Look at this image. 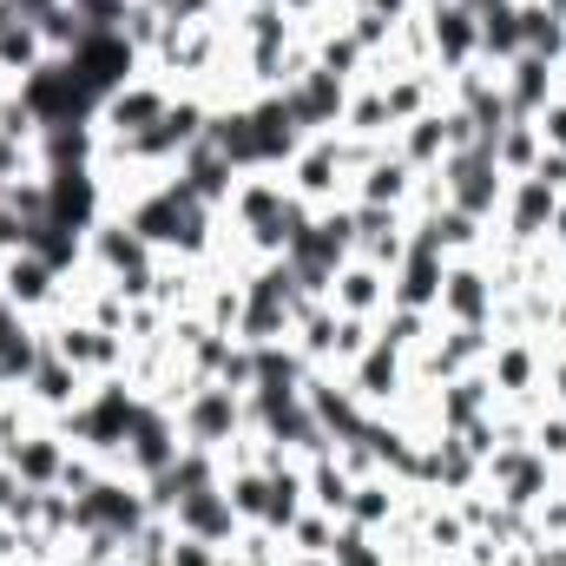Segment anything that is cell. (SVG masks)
I'll list each match as a JSON object with an SVG mask.
<instances>
[{"mask_svg": "<svg viewBox=\"0 0 566 566\" xmlns=\"http://www.w3.org/2000/svg\"><path fill=\"white\" fill-rule=\"evenodd\" d=\"M145 396L126 382V376H99L66 416H53V434L73 448V454H93V461H106L113 468V454L126 448V434H133V422H139Z\"/></svg>", "mask_w": 566, "mask_h": 566, "instance_id": "cell-1", "label": "cell"}, {"mask_svg": "<svg viewBox=\"0 0 566 566\" xmlns=\"http://www.w3.org/2000/svg\"><path fill=\"white\" fill-rule=\"evenodd\" d=\"M145 521H151L145 488L133 481V474H119V468H106L86 494H73V541H86V534H113V541L126 547Z\"/></svg>", "mask_w": 566, "mask_h": 566, "instance_id": "cell-2", "label": "cell"}, {"mask_svg": "<svg viewBox=\"0 0 566 566\" xmlns=\"http://www.w3.org/2000/svg\"><path fill=\"white\" fill-rule=\"evenodd\" d=\"M481 488L501 501V507H521V514H534L554 488H560V468L547 461V454H534L527 441H501L488 461H481Z\"/></svg>", "mask_w": 566, "mask_h": 566, "instance_id": "cell-3", "label": "cell"}, {"mask_svg": "<svg viewBox=\"0 0 566 566\" xmlns=\"http://www.w3.org/2000/svg\"><path fill=\"white\" fill-rule=\"evenodd\" d=\"M171 416H178L185 448H211V454H231V441L251 434V428H244V396L224 389V382H191Z\"/></svg>", "mask_w": 566, "mask_h": 566, "instance_id": "cell-4", "label": "cell"}, {"mask_svg": "<svg viewBox=\"0 0 566 566\" xmlns=\"http://www.w3.org/2000/svg\"><path fill=\"white\" fill-rule=\"evenodd\" d=\"M40 336H46V349L66 356L86 382H99V376H126L133 343L113 336V329H99V323H86V316H40Z\"/></svg>", "mask_w": 566, "mask_h": 566, "instance_id": "cell-5", "label": "cell"}, {"mask_svg": "<svg viewBox=\"0 0 566 566\" xmlns=\"http://www.w3.org/2000/svg\"><path fill=\"white\" fill-rule=\"evenodd\" d=\"M441 191H448V205L454 211H468V218H481V224H494V211H501V191H507V171L494 165V145H468V151H448L441 158Z\"/></svg>", "mask_w": 566, "mask_h": 566, "instance_id": "cell-6", "label": "cell"}, {"mask_svg": "<svg viewBox=\"0 0 566 566\" xmlns=\"http://www.w3.org/2000/svg\"><path fill=\"white\" fill-rule=\"evenodd\" d=\"M0 303L20 310V316H73L66 310V271L46 264L40 251H7L0 258Z\"/></svg>", "mask_w": 566, "mask_h": 566, "instance_id": "cell-7", "label": "cell"}, {"mask_svg": "<svg viewBox=\"0 0 566 566\" xmlns=\"http://www.w3.org/2000/svg\"><path fill=\"white\" fill-rule=\"evenodd\" d=\"M554 349L541 343V336H501L494 349H488V382H494V396L501 402H541V389L554 382Z\"/></svg>", "mask_w": 566, "mask_h": 566, "instance_id": "cell-8", "label": "cell"}, {"mask_svg": "<svg viewBox=\"0 0 566 566\" xmlns=\"http://www.w3.org/2000/svg\"><path fill=\"white\" fill-rule=\"evenodd\" d=\"M171 93H178V86H171L165 73H151V66H145L139 80H126V86H119V93H113V99L99 106V119H93V133H99V139H119V145L145 139V133H151V126L165 119V106H171Z\"/></svg>", "mask_w": 566, "mask_h": 566, "instance_id": "cell-9", "label": "cell"}, {"mask_svg": "<svg viewBox=\"0 0 566 566\" xmlns=\"http://www.w3.org/2000/svg\"><path fill=\"white\" fill-rule=\"evenodd\" d=\"M66 66H73V80H80V93L93 99V113H99L126 80L145 73V60L126 46V33H86V40L66 53Z\"/></svg>", "mask_w": 566, "mask_h": 566, "instance_id": "cell-10", "label": "cell"}, {"mask_svg": "<svg viewBox=\"0 0 566 566\" xmlns=\"http://www.w3.org/2000/svg\"><path fill=\"white\" fill-rule=\"evenodd\" d=\"M554 218H560V191H547L541 178H507L501 211H494V238L514 251H534L554 238Z\"/></svg>", "mask_w": 566, "mask_h": 566, "instance_id": "cell-11", "label": "cell"}, {"mask_svg": "<svg viewBox=\"0 0 566 566\" xmlns=\"http://www.w3.org/2000/svg\"><path fill=\"white\" fill-rule=\"evenodd\" d=\"M178 454H185L178 416H171L165 402H151V396H145L139 422H133V434H126V448L113 454V468H119V474H133V481H151V474H165Z\"/></svg>", "mask_w": 566, "mask_h": 566, "instance_id": "cell-12", "label": "cell"}, {"mask_svg": "<svg viewBox=\"0 0 566 566\" xmlns=\"http://www.w3.org/2000/svg\"><path fill=\"white\" fill-rule=\"evenodd\" d=\"M20 99H27V113L40 119V133H46V126H93V119H99L66 60H46L40 73H27V80H20Z\"/></svg>", "mask_w": 566, "mask_h": 566, "instance_id": "cell-13", "label": "cell"}, {"mask_svg": "<svg viewBox=\"0 0 566 566\" xmlns=\"http://www.w3.org/2000/svg\"><path fill=\"white\" fill-rule=\"evenodd\" d=\"M283 106H290V119H296V133L303 139H316V133H343V106H349V80H336V73H323L316 60L283 86Z\"/></svg>", "mask_w": 566, "mask_h": 566, "instance_id": "cell-14", "label": "cell"}, {"mask_svg": "<svg viewBox=\"0 0 566 566\" xmlns=\"http://www.w3.org/2000/svg\"><path fill=\"white\" fill-rule=\"evenodd\" d=\"M283 178H290V191L303 198V205H349V171H343V151H336V133H316V139H303V151L283 165Z\"/></svg>", "mask_w": 566, "mask_h": 566, "instance_id": "cell-15", "label": "cell"}, {"mask_svg": "<svg viewBox=\"0 0 566 566\" xmlns=\"http://www.w3.org/2000/svg\"><path fill=\"white\" fill-rule=\"evenodd\" d=\"M422 33H428V60L441 73H468L481 66V27L461 0H422Z\"/></svg>", "mask_w": 566, "mask_h": 566, "instance_id": "cell-16", "label": "cell"}, {"mask_svg": "<svg viewBox=\"0 0 566 566\" xmlns=\"http://www.w3.org/2000/svg\"><path fill=\"white\" fill-rule=\"evenodd\" d=\"M494 303H501V290H494L488 258H448V277H441L434 323H481V329H488Z\"/></svg>", "mask_w": 566, "mask_h": 566, "instance_id": "cell-17", "label": "cell"}, {"mask_svg": "<svg viewBox=\"0 0 566 566\" xmlns=\"http://www.w3.org/2000/svg\"><path fill=\"white\" fill-rule=\"evenodd\" d=\"M283 205H290V178H283V171H244L238 191H231V205H224L218 218H224V231H238V238L251 244L258 231L277 224Z\"/></svg>", "mask_w": 566, "mask_h": 566, "instance_id": "cell-18", "label": "cell"}, {"mask_svg": "<svg viewBox=\"0 0 566 566\" xmlns=\"http://www.w3.org/2000/svg\"><path fill=\"white\" fill-rule=\"evenodd\" d=\"M343 382H349L369 409H396V402L416 389V382H409V356H402V349H389L382 336H376V343H369L349 369H343Z\"/></svg>", "mask_w": 566, "mask_h": 566, "instance_id": "cell-19", "label": "cell"}, {"mask_svg": "<svg viewBox=\"0 0 566 566\" xmlns=\"http://www.w3.org/2000/svg\"><path fill=\"white\" fill-rule=\"evenodd\" d=\"M171 527H178V534H191V541H205V547H218V554H231V547H238V534H244V521H238V507H231L224 481H218V488H205V494H185V501L171 507Z\"/></svg>", "mask_w": 566, "mask_h": 566, "instance_id": "cell-20", "label": "cell"}, {"mask_svg": "<svg viewBox=\"0 0 566 566\" xmlns=\"http://www.w3.org/2000/svg\"><path fill=\"white\" fill-rule=\"evenodd\" d=\"M349 224H356V258L376 264V271H396L402 251H409V211L396 205H349Z\"/></svg>", "mask_w": 566, "mask_h": 566, "instance_id": "cell-21", "label": "cell"}, {"mask_svg": "<svg viewBox=\"0 0 566 566\" xmlns=\"http://www.w3.org/2000/svg\"><path fill=\"white\" fill-rule=\"evenodd\" d=\"M441 277H448V258L409 238L402 264L389 271V303H396V310H428V316H434V303H441Z\"/></svg>", "mask_w": 566, "mask_h": 566, "instance_id": "cell-22", "label": "cell"}, {"mask_svg": "<svg viewBox=\"0 0 566 566\" xmlns=\"http://www.w3.org/2000/svg\"><path fill=\"white\" fill-rule=\"evenodd\" d=\"M428 409H434V428H468L481 422V416H494L501 409V396H494V382H488V369H461L454 382H441L434 396H428Z\"/></svg>", "mask_w": 566, "mask_h": 566, "instance_id": "cell-23", "label": "cell"}, {"mask_svg": "<svg viewBox=\"0 0 566 566\" xmlns=\"http://www.w3.org/2000/svg\"><path fill=\"white\" fill-rule=\"evenodd\" d=\"M0 461H7V468H13V474L27 481V488H60V474H66L73 448H66V441L53 434V422H40L33 434H20V441H13V448L0 454Z\"/></svg>", "mask_w": 566, "mask_h": 566, "instance_id": "cell-24", "label": "cell"}, {"mask_svg": "<svg viewBox=\"0 0 566 566\" xmlns=\"http://www.w3.org/2000/svg\"><path fill=\"white\" fill-rule=\"evenodd\" d=\"M416 178H422V171H416L409 158H396V145H382V158L349 178V205H396V211H409Z\"/></svg>", "mask_w": 566, "mask_h": 566, "instance_id": "cell-25", "label": "cell"}, {"mask_svg": "<svg viewBox=\"0 0 566 566\" xmlns=\"http://www.w3.org/2000/svg\"><path fill=\"white\" fill-rule=\"evenodd\" d=\"M178 178H185V191H191L198 205H211V211H224L244 171H238V165H231V158H224L218 145H205V139H198L191 151H185V158H178Z\"/></svg>", "mask_w": 566, "mask_h": 566, "instance_id": "cell-26", "label": "cell"}, {"mask_svg": "<svg viewBox=\"0 0 566 566\" xmlns=\"http://www.w3.org/2000/svg\"><path fill=\"white\" fill-rule=\"evenodd\" d=\"M336 316H382L389 310V271H376V264H363V258H349L343 271H336V283H329V296H323Z\"/></svg>", "mask_w": 566, "mask_h": 566, "instance_id": "cell-27", "label": "cell"}, {"mask_svg": "<svg viewBox=\"0 0 566 566\" xmlns=\"http://www.w3.org/2000/svg\"><path fill=\"white\" fill-rule=\"evenodd\" d=\"M554 60H541V53H514L507 66H501V93H507V113L514 119H534L547 99H554Z\"/></svg>", "mask_w": 566, "mask_h": 566, "instance_id": "cell-28", "label": "cell"}, {"mask_svg": "<svg viewBox=\"0 0 566 566\" xmlns=\"http://www.w3.org/2000/svg\"><path fill=\"white\" fill-rule=\"evenodd\" d=\"M86 389H93V382H86V376L66 363V356H53V349H46V356H40V369L27 376V389H20V396H27V402H33V409L53 422V416H66V409H73Z\"/></svg>", "mask_w": 566, "mask_h": 566, "instance_id": "cell-29", "label": "cell"}, {"mask_svg": "<svg viewBox=\"0 0 566 566\" xmlns=\"http://www.w3.org/2000/svg\"><path fill=\"white\" fill-rule=\"evenodd\" d=\"M396 514H402V488H396L389 474H363V481L349 488V507H343L349 527H363V534H389Z\"/></svg>", "mask_w": 566, "mask_h": 566, "instance_id": "cell-30", "label": "cell"}, {"mask_svg": "<svg viewBox=\"0 0 566 566\" xmlns=\"http://www.w3.org/2000/svg\"><path fill=\"white\" fill-rule=\"evenodd\" d=\"M349 488H356V474L336 461V448H323V454H310V461H303V494H310V507H316V514H336V521H343Z\"/></svg>", "mask_w": 566, "mask_h": 566, "instance_id": "cell-31", "label": "cell"}, {"mask_svg": "<svg viewBox=\"0 0 566 566\" xmlns=\"http://www.w3.org/2000/svg\"><path fill=\"white\" fill-rule=\"evenodd\" d=\"M396 158H409L416 171H441V158H448V126H441V106L422 113V119H409V126H396Z\"/></svg>", "mask_w": 566, "mask_h": 566, "instance_id": "cell-32", "label": "cell"}, {"mask_svg": "<svg viewBox=\"0 0 566 566\" xmlns=\"http://www.w3.org/2000/svg\"><path fill=\"white\" fill-rule=\"evenodd\" d=\"M343 133L349 139H396V119H389V99L376 80H356L349 86V106H343Z\"/></svg>", "mask_w": 566, "mask_h": 566, "instance_id": "cell-33", "label": "cell"}, {"mask_svg": "<svg viewBox=\"0 0 566 566\" xmlns=\"http://www.w3.org/2000/svg\"><path fill=\"white\" fill-rule=\"evenodd\" d=\"M46 60H53V53H46V40H40V27H33V20H20V27H7V33H0V73H7L13 86H20L27 73H40Z\"/></svg>", "mask_w": 566, "mask_h": 566, "instance_id": "cell-34", "label": "cell"}, {"mask_svg": "<svg viewBox=\"0 0 566 566\" xmlns=\"http://www.w3.org/2000/svg\"><path fill=\"white\" fill-rule=\"evenodd\" d=\"M488 145H494V165H501L507 178H527L534 158H541V133H534V119H507Z\"/></svg>", "mask_w": 566, "mask_h": 566, "instance_id": "cell-35", "label": "cell"}, {"mask_svg": "<svg viewBox=\"0 0 566 566\" xmlns=\"http://www.w3.org/2000/svg\"><path fill=\"white\" fill-rule=\"evenodd\" d=\"M376 336H382L389 349L416 356V349H422L428 336H434V316H428V310H396V303H389V310L376 316Z\"/></svg>", "mask_w": 566, "mask_h": 566, "instance_id": "cell-36", "label": "cell"}, {"mask_svg": "<svg viewBox=\"0 0 566 566\" xmlns=\"http://www.w3.org/2000/svg\"><path fill=\"white\" fill-rule=\"evenodd\" d=\"M336 527H343L336 514L303 507V514H296V527L283 534V554H323V560H329V554H336Z\"/></svg>", "mask_w": 566, "mask_h": 566, "instance_id": "cell-37", "label": "cell"}, {"mask_svg": "<svg viewBox=\"0 0 566 566\" xmlns=\"http://www.w3.org/2000/svg\"><path fill=\"white\" fill-rule=\"evenodd\" d=\"M527 448H534V454H547L554 468H566V396L534 409V422H527Z\"/></svg>", "mask_w": 566, "mask_h": 566, "instance_id": "cell-38", "label": "cell"}, {"mask_svg": "<svg viewBox=\"0 0 566 566\" xmlns=\"http://www.w3.org/2000/svg\"><path fill=\"white\" fill-rule=\"evenodd\" d=\"M33 27H40V40H46V53H53V60H66V53H73V46L86 40V20H80V7H73V0L46 7V13H40Z\"/></svg>", "mask_w": 566, "mask_h": 566, "instance_id": "cell-39", "label": "cell"}, {"mask_svg": "<svg viewBox=\"0 0 566 566\" xmlns=\"http://www.w3.org/2000/svg\"><path fill=\"white\" fill-rule=\"evenodd\" d=\"M171 541H178V527H171L165 514H151L139 534L126 541V560L133 566H171Z\"/></svg>", "mask_w": 566, "mask_h": 566, "instance_id": "cell-40", "label": "cell"}, {"mask_svg": "<svg viewBox=\"0 0 566 566\" xmlns=\"http://www.w3.org/2000/svg\"><path fill=\"white\" fill-rule=\"evenodd\" d=\"M0 139L40 145V119L27 113V99H20V86H13V93H0Z\"/></svg>", "mask_w": 566, "mask_h": 566, "instance_id": "cell-41", "label": "cell"}, {"mask_svg": "<svg viewBox=\"0 0 566 566\" xmlns=\"http://www.w3.org/2000/svg\"><path fill=\"white\" fill-rule=\"evenodd\" d=\"M369 343H376V323L369 316H336V369H349Z\"/></svg>", "mask_w": 566, "mask_h": 566, "instance_id": "cell-42", "label": "cell"}, {"mask_svg": "<svg viewBox=\"0 0 566 566\" xmlns=\"http://www.w3.org/2000/svg\"><path fill=\"white\" fill-rule=\"evenodd\" d=\"M33 171H40V151H33V145L0 139V191H7L13 178H33Z\"/></svg>", "mask_w": 566, "mask_h": 566, "instance_id": "cell-43", "label": "cell"}, {"mask_svg": "<svg viewBox=\"0 0 566 566\" xmlns=\"http://www.w3.org/2000/svg\"><path fill=\"white\" fill-rule=\"evenodd\" d=\"M534 133H541V145H547V151H566V99H560V93L534 113Z\"/></svg>", "mask_w": 566, "mask_h": 566, "instance_id": "cell-44", "label": "cell"}, {"mask_svg": "<svg viewBox=\"0 0 566 566\" xmlns=\"http://www.w3.org/2000/svg\"><path fill=\"white\" fill-rule=\"evenodd\" d=\"M349 7H363V13H376L382 27H402V20H416V13H422V0H349Z\"/></svg>", "mask_w": 566, "mask_h": 566, "instance_id": "cell-45", "label": "cell"}, {"mask_svg": "<svg viewBox=\"0 0 566 566\" xmlns=\"http://www.w3.org/2000/svg\"><path fill=\"white\" fill-rule=\"evenodd\" d=\"M527 178H541L547 191H560V198H566V151H547V145H541V158H534V171H527Z\"/></svg>", "mask_w": 566, "mask_h": 566, "instance_id": "cell-46", "label": "cell"}, {"mask_svg": "<svg viewBox=\"0 0 566 566\" xmlns=\"http://www.w3.org/2000/svg\"><path fill=\"white\" fill-rule=\"evenodd\" d=\"M224 554L218 547H205V541H191V534H178L171 541V566H218Z\"/></svg>", "mask_w": 566, "mask_h": 566, "instance_id": "cell-47", "label": "cell"}, {"mask_svg": "<svg viewBox=\"0 0 566 566\" xmlns=\"http://www.w3.org/2000/svg\"><path fill=\"white\" fill-rule=\"evenodd\" d=\"M323 7H329V0H283V13H290V20H296V27H303V20H316V13H323Z\"/></svg>", "mask_w": 566, "mask_h": 566, "instance_id": "cell-48", "label": "cell"}, {"mask_svg": "<svg viewBox=\"0 0 566 566\" xmlns=\"http://www.w3.org/2000/svg\"><path fill=\"white\" fill-rule=\"evenodd\" d=\"M27 323H33V316H20V310H7V303H0V349H7V336H13V329H27Z\"/></svg>", "mask_w": 566, "mask_h": 566, "instance_id": "cell-49", "label": "cell"}, {"mask_svg": "<svg viewBox=\"0 0 566 566\" xmlns=\"http://www.w3.org/2000/svg\"><path fill=\"white\" fill-rule=\"evenodd\" d=\"M277 566H336V560H323V554H277Z\"/></svg>", "mask_w": 566, "mask_h": 566, "instance_id": "cell-50", "label": "cell"}, {"mask_svg": "<svg viewBox=\"0 0 566 566\" xmlns=\"http://www.w3.org/2000/svg\"><path fill=\"white\" fill-rule=\"evenodd\" d=\"M20 20H27V13H20V0H0V33H7V27H20Z\"/></svg>", "mask_w": 566, "mask_h": 566, "instance_id": "cell-51", "label": "cell"}, {"mask_svg": "<svg viewBox=\"0 0 566 566\" xmlns=\"http://www.w3.org/2000/svg\"><path fill=\"white\" fill-rule=\"evenodd\" d=\"M218 566H277V560H244V554H224Z\"/></svg>", "mask_w": 566, "mask_h": 566, "instance_id": "cell-52", "label": "cell"}, {"mask_svg": "<svg viewBox=\"0 0 566 566\" xmlns=\"http://www.w3.org/2000/svg\"><path fill=\"white\" fill-rule=\"evenodd\" d=\"M554 93H560V99H566V66H560V73H554Z\"/></svg>", "mask_w": 566, "mask_h": 566, "instance_id": "cell-53", "label": "cell"}, {"mask_svg": "<svg viewBox=\"0 0 566 566\" xmlns=\"http://www.w3.org/2000/svg\"><path fill=\"white\" fill-rule=\"evenodd\" d=\"M99 566H133V560H126V554H113V560H99Z\"/></svg>", "mask_w": 566, "mask_h": 566, "instance_id": "cell-54", "label": "cell"}]
</instances>
